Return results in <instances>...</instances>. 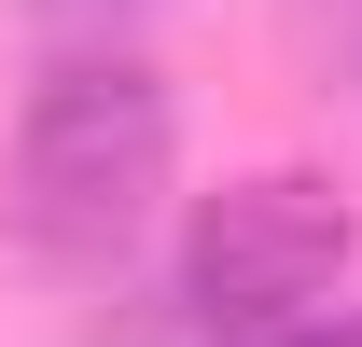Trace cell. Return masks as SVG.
Returning a JSON list of instances; mask_svg holds the SVG:
<instances>
[{"label": "cell", "instance_id": "obj_1", "mask_svg": "<svg viewBox=\"0 0 362 347\" xmlns=\"http://www.w3.org/2000/svg\"><path fill=\"white\" fill-rule=\"evenodd\" d=\"M168 167H181V111L153 70L126 56H70L28 84L14 111V167H0V222L14 250L56 264V278H98V264L139 250V222L168 209Z\"/></svg>", "mask_w": 362, "mask_h": 347}, {"label": "cell", "instance_id": "obj_2", "mask_svg": "<svg viewBox=\"0 0 362 347\" xmlns=\"http://www.w3.org/2000/svg\"><path fill=\"white\" fill-rule=\"evenodd\" d=\"M334 264H349V209H334V181L307 167H265V181H223L195 236H181V305L209 319V334H279V319H307L334 292Z\"/></svg>", "mask_w": 362, "mask_h": 347}, {"label": "cell", "instance_id": "obj_3", "mask_svg": "<svg viewBox=\"0 0 362 347\" xmlns=\"http://www.w3.org/2000/svg\"><path fill=\"white\" fill-rule=\"evenodd\" d=\"M251 347H362V305H307V319H279V334H251Z\"/></svg>", "mask_w": 362, "mask_h": 347}]
</instances>
